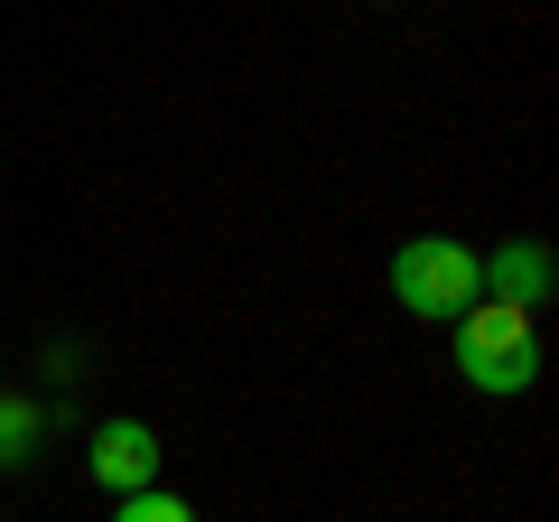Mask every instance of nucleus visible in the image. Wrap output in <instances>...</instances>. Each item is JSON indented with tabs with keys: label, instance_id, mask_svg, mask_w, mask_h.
Instances as JSON below:
<instances>
[{
	"label": "nucleus",
	"instance_id": "423d86ee",
	"mask_svg": "<svg viewBox=\"0 0 559 522\" xmlns=\"http://www.w3.org/2000/svg\"><path fill=\"white\" fill-rule=\"evenodd\" d=\"M112 522H197V513H187L178 495H159V485H140V495H121V513H112Z\"/></svg>",
	"mask_w": 559,
	"mask_h": 522
},
{
	"label": "nucleus",
	"instance_id": "7ed1b4c3",
	"mask_svg": "<svg viewBox=\"0 0 559 522\" xmlns=\"http://www.w3.org/2000/svg\"><path fill=\"white\" fill-rule=\"evenodd\" d=\"M94 476L112 485V495H140V485H159V429L112 420V429L94 439Z\"/></svg>",
	"mask_w": 559,
	"mask_h": 522
},
{
	"label": "nucleus",
	"instance_id": "39448f33",
	"mask_svg": "<svg viewBox=\"0 0 559 522\" xmlns=\"http://www.w3.org/2000/svg\"><path fill=\"white\" fill-rule=\"evenodd\" d=\"M47 448V402L28 392H0V466H28Z\"/></svg>",
	"mask_w": 559,
	"mask_h": 522
},
{
	"label": "nucleus",
	"instance_id": "f03ea898",
	"mask_svg": "<svg viewBox=\"0 0 559 522\" xmlns=\"http://www.w3.org/2000/svg\"><path fill=\"white\" fill-rule=\"evenodd\" d=\"M392 299L411 308V318H429V327H457L466 308L485 299V271H476L466 242L419 234V242H401V252H392Z\"/></svg>",
	"mask_w": 559,
	"mask_h": 522
},
{
	"label": "nucleus",
	"instance_id": "20e7f679",
	"mask_svg": "<svg viewBox=\"0 0 559 522\" xmlns=\"http://www.w3.org/2000/svg\"><path fill=\"white\" fill-rule=\"evenodd\" d=\"M476 271H485V299H513V308H540V299H550V242H532V234L503 242V252L476 261Z\"/></svg>",
	"mask_w": 559,
	"mask_h": 522
},
{
	"label": "nucleus",
	"instance_id": "f257e3e1",
	"mask_svg": "<svg viewBox=\"0 0 559 522\" xmlns=\"http://www.w3.org/2000/svg\"><path fill=\"white\" fill-rule=\"evenodd\" d=\"M457 373L476 382V392H495V402L532 392V382H540V327H532V308L476 299L457 318Z\"/></svg>",
	"mask_w": 559,
	"mask_h": 522
}]
</instances>
